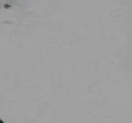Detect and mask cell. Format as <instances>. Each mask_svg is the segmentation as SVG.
<instances>
[{
	"label": "cell",
	"instance_id": "6da1fadb",
	"mask_svg": "<svg viewBox=\"0 0 132 123\" xmlns=\"http://www.w3.org/2000/svg\"><path fill=\"white\" fill-rule=\"evenodd\" d=\"M0 123H4V120H3V119H0Z\"/></svg>",
	"mask_w": 132,
	"mask_h": 123
}]
</instances>
